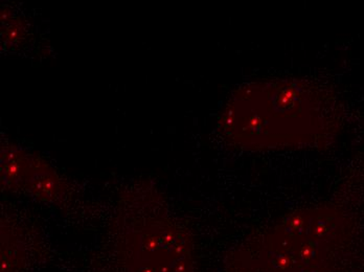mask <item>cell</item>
I'll list each match as a JSON object with an SVG mask.
<instances>
[{
	"label": "cell",
	"mask_w": 364,
	"mask_h": 272,
	"mask_svg": "<svg viewBox=\"0 0 364 272\" xmlns=\"http://www.w3.org/2000/svg\"><path fill=\"white\" fill-rule=\"evenodd\" d=\"M117 205L101 249L91 256V272H196L192 238L154 185H130Z\"/></svg>",
	"instance_id": "obj_1"
},
{
	"label": "cell",
	"mask_w": 364,
	"mask_h": 272,
	"mask_svg": "<svg viewBox=\"0 0 364 272\" xmlns=\"http://www.w3.org/2000/svg\"><path fill=\"white\" fill-rule=\"evenodd\" d=\"M43 234L19 214H2L1 272H34L48 263Z\"/></svg>",
	"instance_id": "obj_4"
},
{
	"label": "cell",
	"mask_w": 364,
	"mask_h": 272,
	"mask_svg": "<svg viewBox=\"0 0 364 272\" xmlns=\"http://www.w3.org/2000/svg\"><path fill=\"white\" fill-rule=\"evenodd\" d=\"M2 190L19 193L61 210L73 207L80 192L48 163L16 146H4L1 152Z\"/></svg>",
	"instance_id": "obj_3"
},
{
	"label": "cell",
	"mask_w": 364,
	"mask_h": 272,
	"mask_svg": "<svg viewBox=\"0 0 364 272\" xmlns=\"http://www.w3.org/2000/svg\"><path fill=\"white\" fill-rule=\"evenodd\" d=\"M313 90L307 86L284 82L281 116L277 114L269 86L250 87L232 99L224 119V131L241 145L292 146L313 139V116L318 112Z\"/></svg>",
	"instance_id": "obj_2"
}]
</instances>
